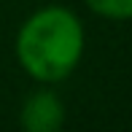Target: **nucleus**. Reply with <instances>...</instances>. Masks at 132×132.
I'll use <instances>...</instances> for the list:
<instances>
[{
  "mask_svg": "<svg viewBox=\"0 0 132 132\" xmlns=\"http://www.w3.org/2000/svg\"><path fill=\"white\" fill-rule=\"evenodd\" d=\"M84 49L86 32L73 8L68 5H43L22 22L14 40L16 62L32 81L59 84L76 73Z\"/></svg>",
  "mask_w": 132,
  "mask_h": 132,
  "instance_id": "obj_1",
  "label": "nucleus"
},
{
  "mask_svg": "<svg viewBox=\"0 0 132 132\" xmlns=\"http://www.w3.org/2000/svg\"><path fill=\"white\" fill-rule=\"evenodd\" d=\"M65 124V103L54 89H35L19 111V127L24 132H59Z\"/></svg>",
  "mask_w": 132,
  "mask_h": 132,
  "instance_id": "obj_2",
  "label": "nucleus"
},
{
  "mask_svg": "<svg viewBox=\"0 0 132 132\" xmlns=\"http://www.w3.org/2000/svg\"><path fill=\"white\" fill-rule=\"evenodd\" d=\"M92 14L113 22H127L132 19V0H84Z\"/></svg>",
  "mask_w": 132,
  "mask_h": 132,
  "instance_id": "obj_3",
  "label": "nucleus"
}]
</instances>
